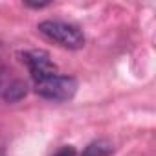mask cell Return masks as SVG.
<instances>
[{"label": "cell", "mask_w": 156, "mask_h": 156, "mask_svg": "<svg viewBox=\"0 0 156 156\" xmlns=\"http://www.w3.org/2000/svg\"><path fill=\"white\" fill-rule=\"evenodd\" d=\"M39 31L48 37L50 41L57 42L62 48H70V50H79L85 44V35L83 31L68 22L62 20H44L39 24Z\"/></svg>", "instance_id": "6da1fadb"}, {"label": "cell", "mask_w": 156, "mask_h": 156, "mask_svg": "<svg viewBox=\"0 0 156 156\" xmlns=\"http://www.w3.org/2000/svg\"><path fill=\"white\" fill-rule=\"evenodd\" d=\"M35 92L50 101H68L77 92V81L70 75H51L35 83Z\"/></svg>", "instance_id": "7a4b0ae2"}, {"label": "cell", "mask_w": 156, "mask_h": 156, "mask_svg": "<svg viewBox=\"0 0 156 156\" xmlns=\"http://www.w3.org/2000/svg\"><path fill=\"white\" fill-rule=\"evenodd\" d=\"M22 62L28 66V70H30V73H31V77H33L35 83L57 73V66L50 59V53L48 51H42V50L24 51L22 53Z\"/></svg>", "instance_id": "3957f363"}, {"label": "cell", "mask_w": 156, "mask_h": 156, "mask_svg": "<svg viewBox=\"0 0 156 156\" xmlns=\"http://www.w3.org/2000/svg\"><path fill=\"white\" fill-rule=\"evenodd\" d=\"M26 92H28L26 83L20 81V79H15V81H11V83L4 88V99H6L8 103H17V101H20V99L26 96Z\"/></svg>", "instance_id": "277c9868"}, {"label": "cell", "mask_w": 156, "mask_h": 156, "mask_svg": "<svg viewBox=\"0 0 156 156\" xmlns=\"http://www.w3.org/2000/svg\"><path fill=\"white\" fill-rule=\"evenodd\" d=\"M112 152H114V147H112L110 141H107V140H98V141H92V143L85 149L83 156H110Z\"/></svg>", "instance_id": "5b68a950"}, {"label": "cell", "mask_w": 156, "mask_h": 156, "mask_svg": "<svg viewBox=\"0 0 156 156\" xmlns=\"http://www.w3.org/2000/svg\"><path fill=\"white\" fill-rule=\"evenodd\" d=\"M53 156H75V149H73L72 145H64V147H61Z\"/></svg>", "instance_id": "8992f818"}]
</instances>
